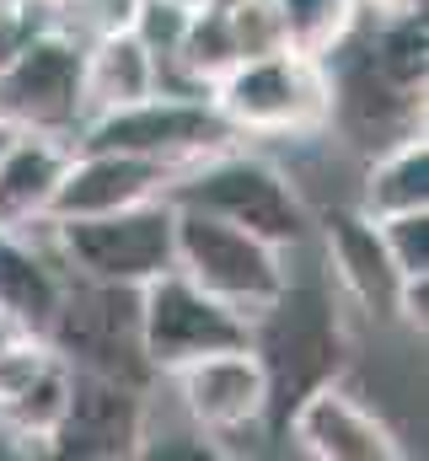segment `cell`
I'll list each match as a JSON object with an SVG mask.
<instances>
[{
  "label": "cell",
  "mask_w": 429,
  "mask_h": 461,
  "mask_svg": "<svg viewBox=\"0 0 429 461\" xmlns=\"http://www.w3.org/2000/svg\"><path fill=\"white\" fill-rule=\"evenodd\" d=\"M252 354L269 375V435H285V419L306 392L338 381L343 370V328L338 306L322 285H290L252 317Z\"/></svg>",
  "instance_id": "obj_1"
},
{
  "label": "cell",
  "mask_w": 429,
  "mask_h": 461,
  "mask_svg": "<svg viewBox=\"0 0 429 461\" xmlns=\"http://www.w3.org/2000/svg\"><path fill=\"white\" fill-rule=\"evenodd\" d=\"M167 199H172L178 210L220 215V221H231V226L274 241V247H296V241H306V230H312V210H306L301 188H296L274 161L247 156V150H236V145L188 161V167L172 177Z\"/></svg>",
  "instance_id": "obj_2"
},
{
  "label": "cell",
  "mask_w": 429,
  "mask_h": 461,
  "mask_svg": "<svg viewBox=\"0 0 429 461\" xmlns=\"http://www.w3.org/2000/svg\"><path fill=\"white\" fill-rule=\"evenodd\" d=\"M172 199H145L107 215H76V221H43L49 247L70 279L87 285H129L140 290L161 268H172Z\"/></svg>",
  "instance_id": "obj_3"
},
{
  "label": "cell",
  "mask_w": 429,
  "mask_h": 461,
  "mask_svg": "<svg viewBox=\"0 0 429 461\" xmlns=\"http://www.w3.org/2000/svg\"><path fill=\"white\" fill-rule=\"evenodd\" d=\"M178 210V204H172ZM172 263L210 290L214 301H225L231 312H242L247 322L285 290L290 268H285V247L252 236V230L231 226L205 210H178L172 215Z\"/></svg>",
  "instance_id": "obj_4"
},
{
  "label": "cell",
  "mask_w": 429,
  "mask_h": 461,
  "mask_svg": "<svg viewBox=\"0 0 429 461\" xmlns=\"http://www.w3.org/2000/svg\"><path fill=\"white\" fill-rule=\"evenodd\" d=\"M134 333H140V354L156 375H172L220 348L252 344V322L242 312H231L225 301H214L210 290H199L178 263L134 290Z\"/></svg>",
  "instance_id": "obj_5"
},
{
  "label": "cell",
  "mask_w": 429,
  "mask_h": 461,
  "mask_svg": "<svg viewBox=\"0 0 429 461\" xmlns=\"http://www.w3.org/2000/svg\"><path fill=\"white\" fill-rule=\"evenodd\" d=\"M210 103L236 134H306L327 123V70L322 59L269 49L236 59L210 86Z\"/></svg>",
  "instance_id": "obj_6"
},
{
  "label": "cell",
  "mask_w": 429,
  "mask_h": 461,
  "mask_svg": "<svg viewBox=\"0 0 429 461\" xmlns=\"http://www.w3.org/2000/svg\"><path fill=\"white\" fill-rule=\"evenodd\" d=\"M70 145L76 150H129V156H151V161H167V167L183 172L188 161L236 145V129L214 113L210 97L151 92V97H140L129 108L87 118Z\"/></svg>",
  "instance_id": "obj_7"
},
{
  "label": "cell",
  "mask_w": 429,
  "mask_h": 461,
  "mask_svg": "<svg viewBox=\"0 0 429 461\" xmlns=\"http://www.w3.org/2000/svg\"><path fill=\"white\" fill-rule=\"evenodd\" d=\"M0 123L76 140L81 113V43L59 27L27 38L0 59Z\"/></svg>",
  "instance_id": "obj_8"
},
{
  "label": "cell",
  "mask_w": 429,
  "mask_h": 461,
  "mask_svg": "<svg viewBox=\"0 0 429 461\" xmlns=\"http://www.w3.org/2000/svg\"><path fill=\"white\" fill-rule=\"evenodd\" d=\"M145 386L118 381L103 370L70 365V397L49 435V456L76 461H129L145 456Z\"/></svg>",
  "instance_id": "obj_9"
},
{
  "label": "cell",
  "mask_w": 429,
  "mask_h": 461,
  "mask_svg": "<svg viewBox=\"0 0 429 461\" xmlns=\"http://www.w3.org/2000/svg\"><path fill=\"white\" fill-rule=\"evenodd\" d=\"M172 381H178L183 413L194 419V429L205 440H225V435L258 429L263 413H269V375H263L252 344L205 354V359L172 370Z\"/></svg>",
  "instance_id": "obj_10"
},
{
  "label": "cell",
  "mask_w": 429,
  "mask_h": 461,
  "mask_svg": "<svg viewBox=\"0 0 429 461\" xmlns=\"http://www.w3.org/2000/svg\"><path fill=\"white\" fill-rule=\"evenodd\" d=\"M178 167L151 161V156H129V150H76L70 145V167L49 199L43 221H76V215H107V210H129L145 199H161L172 188Z\"/></svg>",
  "instance_id": "obj_11"
},
{
  "label": "cell",
  "mask_w": 429,
  "mask_h": 461,
  "mask_svg": "<svg viewBox=\"0 0 429 461\" xmlns=\"http://www.w3.org/2000/svg\"><path fill=\"white\" fill-rule=\"evenodd\" d=\"M285 435L317 461H403L397 435L338 381H322L317 392L296 402Z\"/></svg>",
  "instance_id": "obj_12"
},
{
  "label": "cell",
  "mask_w": 429,
  "mask_h": 461,
  "mask_svg": "<svg viewBox=\"0 0 429 461\" xmlns=\"http://www.w3.org/2000/svg\"><path fill=\"white\" fill-rule=\"evenodd\" d=\"M322 247H327V263H333V279L343 285V295L381 317V322H397V301H403V274L381 241L376 221L360 210V204H333L322 210Z\"/></svg>",
  "instance_id": "obj_13"
},
{
  "label": "cell",
  "mask_w": 429,
  "mask_h": 461,
  "mask_svg": "<svg viewBox=\"0 0 429 461\" xmlns=\"http://www.w3.org/2000/svg\"><path fill=\"white\" fill-rule=\"evenodd\" d=\"M65 167H70V140L11 129V140L0 145V226H38L49 215V199H54Z\"/></svg>",
  "instance_id": "obj_14"
},
{
  "label": "cell",
  "mask_w": 429,
  "mask_h": 461,
  "mask_svg": "<svg viewBox=\"0 0 429 461\" xmlns=\"http://www.w3.org/2000/svg\"><path fill=\"white\" fill-rule=\"evenodd\" d=\"M156 86H161V65L134 38V27L81 43V113L87 118L129 108V103L151 97Z\"/></svg>",
  "instance_id": "obj_15"
},
{
  "label": "cell",
  "mask_w": 429,
  "mask_h": 461,
  "mask_svg": "<svg viewBox=\"0 0 429 461\" xmlns=\"http://www.w3.org/2000/svg\"><path fill=\"white\" fill-rule=\"evenodd\" d=\"M65 279L59 268L27 241V230H5L0 226V312L16 317L27 333H49L54 312H59Z\"/></svg>",
  "instance_id": "obj_16"
},
{
  "label": "cell",
  "mask_w": 429,
  "mask_h": 461,
  "mask_svg": "<svg viewBox=\"0 0 429 461\" xmlns=\"http://www.w3.org/2000/svg\"><path fill=\"white\" fill-rule=\"evenodd\" d=\"M360 210L370 221L381 215H403V210H429V140L424 129L392 140L387 150H376L365 183H360Z\"/></svg>",
  "instance_id": "obj_17"
},
{
  "label": "cell",
  "mask_w": 429,
  "mask_h": 461,
  "mask_svg": "<svg viewBox=\"0 0 429 461\" xmlns=\"http://www.w3.org/2000/svg\"><path fill=\"white\" fill-rule=\"evenodd\" d=\"M274 22H279V49L322 59L327 49H338L354 22H360V0H269Z\"/></svg>",
  "instance_id": "obj_18"
},
{
  "label": "cell",
  "mask_w": 429,
  "mask_h": 461,
  "mask_svg": "<svg viewBox=\"0 0 429 461\" xmlns=\"http://www.w3.org/2000/svg\"><path fill=\"white\" fill-rule=\"evenodd\" d=\"M370 65L381 70V81H392L397 92H419L424 97L429 76V16L424 11H403V16H381L376 38L365 43Z\"/></svg>",
  "instance_id": "obj_19"
},
{
  "label": "cell",
  "mask_w": 429,
  "mask_h": 461,
  "mask_svg": "<svg viewBox=\"0 0 429 461\" xmlns=\"http://www.w3.org/2000/svg\"><path fill=\"white\" fill-rule=\"evenodd\" d=\"M65 397H70V359L54 354V359H49V365L0 408V419L16 424L22 435H32V440L49 446V435H54V424H59V413H65Z\"/></svg>",
  "instance_id": "obj_20"
},
{
  "label": "cell",
  "mask_w": 429,
  "mask_h": 461,
  "mask_svg": "<svg viewBox=\"0 0 429 461\" xmlns=\"http://www.w3.org/2000/svg\"><path fill=\"white\" fill-rule=\"evenodd\" d=\"M376 230H381V241H387V252H392V263H397V274H403V279L429 274V210L381 215Z\"/></svg>",
  "instance_id": "obj_21"
},
{
  "label": "cell",
  "mask_w": 429,
  "mask_h": 461,
  "mask_svg": "<svg viewBox=\"0 0 429 461\" xmlns=\"http://www.w3.org/2000/svg\"><path fill=\"white\" fill-rule=\"evenodd\" d=\"M27 456H49V446L32 440V435H22L16 424L0 419V461H27Z\"/></svg>",
  "instance_id": "obj_22"
},
{
  "label": "cell",
  "mask_w": 429,
  "mask_h": 461,
  "mask_svg": "<svg viewBox=\"0 0 429 461\" xmlns=\"http://www.w3.org/2000/svg\"><path fill=\"white\" fill-rule=\"evenodd\" d=\"M370 5V16H403V11H424V0H360Z\"/></svg>",
  "instance_id": "obj_23"
},
{
  "label": "cell",
  "mask_w": 429,
  "mask_h": 461,
  "mask_svg": "<svg viewBox=\"0 0 429 461\" xmlns=\"http://www.w3.org/2000/svg\"><path fill=\"white\" fill-rule=\"evenodd\" d=\"M172 5H178V11H188V16H194V11H210V5H225V0H172Z\"/></svg>",
  "instance_id": "obj_24"
},
{
  "label": "cell",
  "mask_w": 429,
  "mask_h": 461,
  "mask_svg": "<svg viewBox=\"0 0 429 461\" xmlns=\"http://www.w3.org/2000/svg\"><path fill=\"white\" fill-rule=\"evenodd\" d=\"M5 140H11V129H5V123H0V145H5Z\"/></svg>",
  "instance_id": "obj_25"
},
{
  "label": "cell",
  "mask_w": 429,
  "mask_h": 461,
  "mask_svg": "<svg viewBox=\"0 0 429 461\" xmlns=\"http://www.w3.org/2000/svg\"><path fill=\"white\" fill-rule=\"evenodd\" d=\"M49 5H59V0H49Z\"/></svg>",
  "instance_id": "obj_26"
}]
</instances>
